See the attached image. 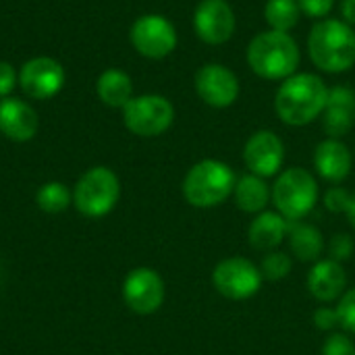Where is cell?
<instances>
[{
    "label": "cell",
    "mask_w": 355,
    "mask_h": 355,
    "mask_svg": "<svg viewBox=\"0 0 355 355\" xmlns=\"http://www.w3.org/2000/svg\"><path fill=\"white\" fill-rule=\"evenodd\" d=\"M331 87L316 73H295L281 81L275 96V112L289 127H304L316 121L329 102Z\"/></svg>",
    "instance_id": "obj_1"
},
{
    "label": "cell",
    "mask_w": 355,
    "mask_h": 355,
    "mask_svg": "<svg viewBox=\"0 0 355 355\" xmlns=\"http://www.w3.org/2000/svg\"><path fill=\"white\" fill-rule=\"evenodd\" d=\"M245 60L254 75L266 81H285L295 75L302 62V50L291 33L266 29L256 33L245 50Z\"/></svg>",
    "instance_id": "obj_2"
},
{
    "label": "cell",
    "mask_w": 355,
    "mask_h": 355,
    "mask_svg": "<svg viewBox=\"0 0 355 355\" xmlns=\"http://www.w3.org/2000/svg\"><path fill=\"white\" fill-rule=\"evenodd\" d=\"M312 64L324 73H345L355 64V29L343 19H322L308 35Z\"/></svg>",
    "instance_id": "obj_3"
},
{
    "label": "cell",
    "mask_w": 355,
    "mask_h": 355,
    "mask_svg": "<svg viewBox=\"0 0 355 355\" xmlns=\"http://www.w3.org/2000/svg\"><path fill=\"white\" fill-rule=\"evenodd\" d=\"M237 177L233 168L216 158L196 162L183 179V198L193 208H214L233 196Z\"/></svg>",
    "instance_id": "obj_4"
},
{
    "label": "cell",
    "mask_w": 355,
    "mask_h": 355,
    "mask_svg": "<svg viewBox=\"0 0 355 355\" xmlns=\"http://www.w3.org/2000/svg\"><path fill=\"white\" fill-rule=\"evenodd\" d=\"M318 196L320 191L316 177L302 166L285 168L279 173L272 185V204L277 206V212L283 214L289 223L306 218L314 210Z\"/></svg>",
    "instance_id": "obj_5"
},
{
    "label": "cell",
    "mask_w": 355,
    "mask_h": 355,
    "mask_svg": "<svg viewBox=\"0 0 355 355\" xmlns=\"http://www.w3.org/2000/svg\"><path fill=\"white\" fill-rule=\"evenodd\" d=\"M121 198V181L108 166L85 171L73 187V206L87 218H102L114 210Z\"/></svg>",
    "instance_id": "obj_6"
},
{
    "label": "cell",
    "mask_w": 355,
    "mask_h": 355,
    "mask_svg": "<svg viewBox=\"0 0 355 355\" xmlns=\"http://www.w3.org/2000/svg\"><path fill=\"white\" fill-rule=\"evenodd\" d=\"M123 123L133 135L158 137L175 123V106L160 94L133 96L123 108Z\"/></svg>",
    "instance_id": "obj_7"
},
{
    "label": "cell",
    "mask_w": 355,
    "mask_h": 355,
    "mask_svg": "<svg viewBox=\"0 0 355 355\" xmlns=\"http://www.w3.org/2000/svg\"><path fill=\"white\" fill-rule=\"evenodd\" d=\"M129 40L135 52L150 60L166 58L175 52L179 42L175 25L166 17L156 12L137 17L129 29Z\"/></svg>",
    "instance_id": "obj_8"
},
{
    "label": "cell",
    "mask_w": 355,
    "mask_h": 355,
    "mask_svg": "<svg viewBox=\"0 0 355 355\" xmlns=\"http://www.w3.org/2000/svg\"><path fill=\"white\" fill-rule=\"evenodd\" d=\"M262 272L252 260L241 256H231L220 260L212 270L214 289L227 300H250L262 287Z\"/></svg>",
    "instance_id": "obj_9"
},
{
    "label": "cell",
    "mask_w": 355,
    "mask_h": 355,
    "mask_svg": "<svg viewBox=\"0 0 355 355\" xmlns=\"http://www.w3.org/2000/svg\"><path fill=\"white\" fill-rule=\"evenodd\" d=\"M64 67L52 56H35L21 64L19 87L31 100H50L64 87Z\"/></svg>",
    "instance_id": "obj_10"
},
{
    "label": "cell",
    "mask_w": 355,
    "mask_h": 355,
    "mask_svg": "<svg viewBox=\"0 0 355 355\" xmlns=\"http://www.w3.org/2000/svg\"><path fill=\"white\" fill-rule=\"evenodd\" d=\"M196 94L200 100L212 108H229L237 102L241 83L239 77L220 62L202 64L193 77Z\"/></svg>",
    "instance_id": "obj_11"
},
{
    "label": "cell",
    "mask_w": 355,
    "mask_h": 355,
    "mask_svg": "<svg viewBox=\"0 0 355 355\" xmlns=\"http://www.w3.org/2000/svg\"><path fill=\"white\" fill-rule=\"evenodd\" d=\"M123 300L135 314L148 316L160 310L164 304V281L148 266L133 268L123 281Z\"/></svg>",
    "instance_id": "obj_12"
},
{
    "label": "cell",
    "mask_w": 355,
    "mask_h": 355,
    "mask_svg": "<svg viewBox=\"0 0 355 355\" xmlns=\"http://www.w3.org/2000/svg\"><path fill=\"white\" fill-rule=\"evenodd\" d=\"M237 27V17L227 0H200L193 10L196 35L208 46L227 44Z\"/></svg>",
    "instance_id": "obj_13"
},
{
    "label": "cell",
    "mask_w": 355,
    "mask_h": 355,
    "mask_svg": "<svg viewBox=\"0 0 355 355\" xmlns=\"http://www.w3.org/2000/svg\"><path fill=\"white\" fill-rule=\"evenodd\" d=\"M243 162L252 175H258L262 179L279 175L285 162L283 139L270 129L252 133L243 146Z\"/></svg>",
    "instance_id": "obj_14"
},
{
    "label": "cell",
    "mask_w": 355,
    "mask_h": 355,
    "mask_svg": "<svg viewBox=\"0 0 355 355\" xmlns=\"http://www.w3.org/2000/svg\"><path fill=\"white\" fill-rule=\"evenodd\" d=\"M40 127L37 112L21 98H2L0 100V133L17 144H25L35 137Z\"/></svg>",
    "instance_id": "obj_15"
},
{
    "label": "cell",
    "mask_w": 355,
    "mask_h": 355,
    "mask_svg": "<svg viewBox=\"0 0 355 355\" xmlns=\"http://www.w3.org/2000/svg\"><path fill=\"white\" fill-rule=\"evenodd\" d=\"M308 291L314 300L320 304H331L341 300V295L347 291V275L341 262H335L331 258L314 262L312 270L308 272Z\"/></svg>",
    "instance_id": "obj_16"
},
{
    "label": "cell",
    "mask_w": 355,
    "mask_h": 355,
    "mask_svg": "<svg viewBox=\"0 0 355 355\" xmlns=\"http://www.w3.org/2000/svg\"><path fill=\"white\" fill-rule=\"evenodd\" d=\"M314 166L316 173L329 183H341L349 177L354 166L352 150L335 137L320 141L314 150Z\"/></svg>",
    "instance_id": "obj_17"
},
{
    "label": "cell",
    "mask_w": 355,
    "mask_h": 355,
    "mask_svg": "<svg viewBox=\"0 0 355 355\" xmlns=\"http://www.w3.org/2000/svg\"><path fill=\"white\" fill-rule=\"evenodd\" d=\"M322 123H324L327 135L335 137V139H341L343 135H347L352 131L355 123L354 89H349L345 85L331 87L329 102H327V108L322 112Z\"/></svg>",
    "instance_id": "obj_18"
},
{
    "label": "cell",
    "mask_w": 355,
    "mask_h": 355,
    "mask_svg": "<svg viewBox=\"0 0 355 355\" xmlns=\"http://www.w3.org/2000/svg\"><path fill=\"white\" fill-rule=\"evenodd\" d=\"M287 233H289V220L279 212L264 210L256 214V218L252 220L248 229V241L252 250L268 254V252H275L285 241Z\"/></svg>",
    "instance_id": "obj_19"
},
{
    "label": "cell",
    "mask_w": 355,
    "mask_h": 355,
    "mask_svg": "<svg viewBox=\"0 0 355 355\" xmlns=\"http://www.w3.org/2000/svg\"><path fill=\"white\" fill-rule=\"evenodd\" d=\"M233 200L239 210H243L248 214H260L270 204L272 191L262 177L248 173L237 179L235 189H233Z\"/></svg>",
    "instance_id": "obj_20"
},
{
    "label": "cell",
    "mask_w": 355,
    "mask_h": 355,
    "mask_svg": "<svg viewBox=\"0 0 355 355\" xmlns=\"http://www.w3.org/2000/svg\"><path fill=\"white\" fill-rule=\"evenodd\" d=\"M289 248L300 262H318L324 252V237L318 227L310 223H289Z\"/></svg>",
    "instance_id": "obj_21"
},
{
    "label": "cell",
    "mask_w": 355,
    "mask_h": 355,
    "mask_svg": "<svg viewBox=\"0 0 355 355\" xmlns=\"http://www.w3.org/2000/svg\"><path fill=\"white\" fill-rule=\"evenodd\" d=\"M96 94L108 108H125L133 98V81L121 69H106L96 81Z\"/></svg>",
    "instance_id": "obj_22"
},
{
    "label": "cell",
    "mask_w": 355,
    "mask_h": 355,
    "mask_svg": "<svg viewBox=\"0 0 355 355\" xmlns=\"http://www.w3.org/2000/svg\"><path fill=\"white\" fill-rule=\"evenodd\" d=\"M302 17V8L297 0H266L264 4V19L270 29L289 33Z\"/></svg>",
    "instance_id": "obj_23"
},
{
    "label": "cell",
    "mask_w": 355,
    "mask_h": 355,
    "mask_svg": "<svg viewBox=\"0 0 355 355\" xmlns=\"http://www.w3.org/2000/svg\"><path fill=\"white\" fill-rule=\"evenodd\" d=\"M35 204L46 214H60L73 204V191L60 181H48L37 189Z\"/></svg>",
    "instance_id": "obj_24"
},
{
    "label": "cell",
    "mask_w": 355,
    "mask_h": 355,
    "mask_svg": "<svg viewBox=\"0 0 355 355\" xmlns=\"http://www.w3.org/2000/svg\"><path fill=\"white\" fill-rule=\"evenodd\" d=\"M260 272L264 281H283L291 272V258L285 252H268L262 258Z\"/></svg>",
    "instance_id": "obj_25"
},
{
    "label": "cell",
    "mask_w": 355,
    "mask_h": 355,
    "mask_svg": "<svg viewBox=\"0 0 355 355\" xmlns=\"http://www.w3.org/2000/svg\"><path fill=\"white\" fill-rule=\"evenodd\" d=\"M335 310H337V316H339V327L343 331L355 335V287L354 289H347L341 295L339 306Z\"/></svg>",
    "instance_id": "obj_26"
},
{
    "label": "cell",
    "mask_w": 355,
    "mask_h": 355,
    "mask_svg": "<svg viewBox=\"0 0 355 355\" xmlns=\"http://www.w3.org/2000/svg\"><path fill=\"white\" fill-rule=\"evenodd\" d=\"M354 250L355 243L352 235H347V233H337V235L331 237V243H329L331 260H335V262H345V260L352 258Z\"/></svg>",
    "instance_id": "obj_27"
},
{
    "label": "cell",
    "mask_w": 355,
    "mask_h": 355,
    "mask_svg": "<svg viewBox=\"0 0 355 355\" xmlns=\"http://www.w3.org/2000/svg\"><path fill=\"white\" fill-rule=\"evenodd\" d=\"M322 355H355V343L345 333H333L322 345Z\"/></svg>",
    "instance_id": "obj_28"
},
{
    "label": "cell",
    "mask_w": 355,
    "mask_h": 355,
    "mask_svg": "<svg viewBox=\"0 0 355 355\" xmlns=\"http://www.w3.org/2000/svg\"><path fill=\"white\" fill-rule=\"evenodd\" d=\"M335 2L337 0H297L302 15H306L310 19H318V21L327 19L333 12Z\"/></svg>",
    "instance_id": "obj_29"
},
{
    "label": "cell",
    "mask_w": 355,
    "mask_h": 355,
    "mask_svg": "<svg viewBox=\"0 0 355 355\" xmlns=\"http://www.w3.org/2000/svg\"><path fill=\"white\" fill-rule=\"evenodd\" d=\"M17 85H19V71H15L10 62L0 60V100L8 98Z\"/></svg>",
    "instance_id": "obj_30"
},
{
    "label": "cell",
    "mask_w": 355,
    "mask_h": 355,
    "mask_svg": "<svg viewBox=\"0 0 355 355\" xmlns=\"http://www.w3.org/2000/svg\"><path fill=\"white\" fill-rule=\"evenodd\" d=\"M349 198H352V193L347 189H343V187H331L324 193V206H327L329 212L339 214V212H345V208L349 204Z\"/></svg>",
    "instance_id": "obj_31"
},
{
    "label": "cell",
    "mask_w": 355,
    "mask_h": 355,
    "mask_svg": "<svg viewBox=\"0 0 355 355\" xmlns=\"http://www.w3.org/2000/svg\"><path fill=\"white\" fill-rule=\"evenodd\" d=\"M314 327L318 331H333L339 327V316H337V310L335 308H324L320 306L316 312H314Z\"/></svg>",
    "instance_id": "obj_32"
},
{
    "label": "cell",
    "mask_w": 355,
    "mask_h": 355,
    "mask_svg": "<svg viewBox=\"0 0 355 355\" xmlns=\"http://www.w3.org/2000/svg\"><path fill=\"white\" fill-rule=\"evenodd\" d=\"M341 19L355 27V0H341Z\"/></svg>",
    "instance_id": "obj_33"
},
{
    "label": "cell",
    "mask_w": 355,
    "mask_h": 355,
    "mask_svg": "<svg viewBox=\"0 0 355 355\" xmlns=\"http://www.w3.org/2000/svg\"><path fill=\"white\" fill-rule=\"evenodd\" d=\"M345 216H347V220L352 223V227L355 229V196L349 198V204H347V208H345V212H343Z\"/></svg>",
    "instance_id": "obj_34"
}]
</instances>
